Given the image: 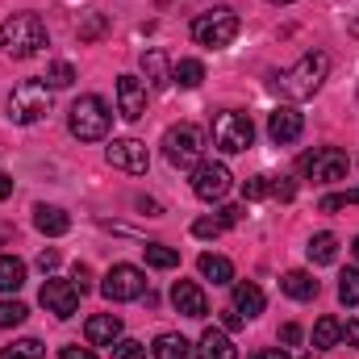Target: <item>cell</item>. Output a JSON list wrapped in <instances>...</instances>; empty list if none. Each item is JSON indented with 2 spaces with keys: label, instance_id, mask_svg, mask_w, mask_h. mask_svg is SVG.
<instances>
[{
  "label": "cell",
  "instance_id": "15",
  "mask_svg": "<svg viewBox=\"0 0 359 359\" xmlns=\"http://www.w3.org/2000/svg\"><path fill=\"white\" fill-rule=\"evenodd\" d=\"M172 305H176V313H184V318H205L209 313V301H205L201 284H192V280H176Z\"/></svg>",
  "mask_w": 359,
  "mask_h": 359
},
{
  "label": "cell",
  "instance_id": "49",
  "mask_svg": "<svg viewBox=\"0 0 359 359\" xmlns=\"http://www.w3.org/2000/svg\"><path fill=\"white\" fill-rule=\"evenodd\" d=\"M268 4H292V0H268Z\"/></svg>",
  "mask_w": 359,
  "mask_h": 359
},
{
  "label": "cell",
  "instance_id": "41",
  "mask_svg": "<svg viewBox=\"0 0 359 359\" xmlns=\"http://www.w3.org/2000/svg\"><path fill=\"white\" fill-rule=\"evenodd\" d=\"M292 192H297L292 180H276V184H271V196H280V201H292Z\"/></svg>",
  "mask_w": 359,
  "mask_h": 359
},
{
  "label": "cell",
  "instance_id": "34",
  "mask_svg": "<svg viewBox=\"0 0 359 359\" xmlns=\"http://www.w3.org/2000/svg\"><path fill=\"white\" fill-rule=\"evenodd\" d=\"M147 343H138V339H117L113 343V359H147Z\"/></svg>",
  "mask_w": 359,
  "mask_h": 359
},
{
  "label": "cell",
  "instance_id": "42",
  "mask_svg": "<svg viewBox=\"0 0 359 359\" xmlns=\"http://www.w3.org/2000/svg\"><path fill=\"white\" fill-rule=\"evenodd\" d=\"M59 359H96V351H88V347H63Z\"/></svg>",
  "mask_w": 359,
  "mask_h": 359
},
{
  "label": "cell",
  "instance_id": "32",
  "mask_svg": "<svg viewBox=\"0 0 359 359\" xmlns=\"http://www.w3.org/2000/svg\"><path fill=\"white\" fill-rule=\"evenodd\" d=\"M347 205H359V188L330 192V196H322V201H318V209H322V213H339V209H347Z\"/></svg>",
  "mask_w": 359,
  "mask_h": 359
},
{
  "label": "cell",
  "instance_id": "47",
  "mask_svg": "<svg viewBox=\"0 0 359 359\" xmlns=\"http://www.w3.org/2000/svg\"><path fill=\"white\" fill-rule=\"evenodd\" d=\"M4 196H13V176L0 172V201H4Z\"/></svg>",
  "mask_w": 359,
  "mask_h": 359
},
{
  "label": "cell",
  "instance_id": "11",
  "mask_svg": "<svg viewBox=\"0 0 359 359\" xmlns=\"http://www.w3.org/2000/svg\"><path fill=\"white\" fill-rule=\"evenodd\" d=\"M230 168L226 163H201V168H192V192L201 196V201H222L226 192H230Z\"/></svg>",
  "mask_w": 359,
  "mask_h": 359
},
{
  "label": "cell",
  "instance_id": "33",
  "mask_svg": "<svg viewBox=\"0 0 359 359\" xmlns=\"http://www.w3.org/2000/svg\"><path fill=\"white\" fill-rule=\"evenodd\" d=\"M25 305L21 301H0V330H13V326H21L25 322Z\"/></svg>",
  "mask_w": 359,
  "mask_h": 359
},
{
  "label": "cell",
  "instance_id": "23",
  "mask_svg": "<svg viewBox=\"0 0 359 359\" xmlns=\"http://www.w3.org/2000/svg\"><path fill=\"white\" fill-rule=\"evenodd\" d=\"M192 343L184 339V334H159L155 339V347H151V355L155 359H188L192 351H188Z\"/></svg>",
  "mask_w": 359,
  "mask_h": 359
},
{
  "label": "cell",
  "instance_id": "37",
  "mask_svg": "<svg viewBox=\"0 0 359 359\" xmlns=\"http://www.w3.org/2000/svg\"><path fill=\"white\" fill-rule=\"evenodd\" d=\"M243 196H247V201H264V196H271V180L268 176L247 180V184H243Z\"/></svg>",
  "mask_w": 359,
  "mask_h": 359
},
{
  "label": "cell",
  "instance_id": "26",
  "mask_svg": "<svg viewBox=\"0 0 359 359\" xmlns=\"http://www.w3.org/2000/svg\"><path fill=\"white\" fill-rule=\"evenodd\" d=\"M305 251H309V259H313V264H334V255H339V238L322 230V234H313V238H309V247H305Z\"/></svg>",
  "mask_w": 359,
  "mask_h": 359
},
{
  "label": "cell",
  "instance_id": "5",
  "mask_svg": "<svg viewBox=\"0 0 359 359\" xmlns=\"http://www.w3.org/2000/svg\"><path fill=\"white\" fill-rule=\"evenodd\" d=\"M192 38L201 42V46H209V50H222V46H230L234 38H238V13L234 8H209V13H201L196 21H192Z\"/></svg>",
  "mask_w": 359,
  "mask_h": 359
},
{
  "label": "cell",
  "instance_id": "48",
  "mask_svg": "<svg viewBox=\"0 0 359 359\" xmlns=\"http://www.w3.org/2000/svg\"><path fill=\"white\" fill-rule=\"evenodd\" d=\"M351 251H355V259H359V238H355V243H351Z\"/></svg>",
  "mask_w": 359,
  "mask_h": 359
},
{
  "label": "cell",
  "instance_id": "21",
  "mask_svg": "<svg viewBox=\"0 0 359 359\" xmlns=\"http://www.w3.org/2000/svg\"><path fill=\"white\" fill-rule=\"evenodd\" d=\"M280 288L292 297V301H313L318 297V280L309 271H284L280 276Z\"/></svg>",
  "mask_w": 359,
  "mask_h": 359
},
{
  "label": "cell",
  "instance_id": "35",
  "mask_svg": "<svg viewBox=\"0 0 359 359\" xmlns=\"http://www.w3.org/2000/svg\"><path fill=\"white\" fill-rule=\"evenodd\" d=\"M339 301H343V305H359V271H343V280H339Z\"/></svg>",
  "mask_w": 359,
  "mask_h": 359
},
{
  "label": "cell",
  "instance_id": "43",
  "mask_svg": "<svg viewBox=\"0 0 359 359\" xmlns=\"http://www.w3.org/2000/svg\"><path fill=\"white\" fill-rule=\"evenodd\" d=\"M72 284H76L80 292H88V288H92V271L84 268V264H80V268H76V280H72Z\"/></svg>",
  "mask_w": 359,
  "mask_h": 359
},
{
  "label": "cell",
  "instance_id": "10",
  "mask_svg": "<svg viewBox=\"0 0 359 359\" xmlns=\"http://www.w3.org/2000/svg\"><path fill=\"white\" fill-rule=\"evenodd\" d=\"M104 159H109L113 168L130 172V176H142V172L151 168V151H147V142H138V138H113L109 151H104Z\"/></svg>",
  "mask_w": 359,
  "mask_h": 359
},
{
  "label": "cell",
  "instance_id": "22",
  "mask_svg": "<svg viewBox=\"0 0 359 359\" xmlns=\"http://www.w3.org/2000/svg\"><path fill=\"white\" fill-rule=\"evenodd\" d=\"M196 268L205 280H213V284H230L234 280V264L226 259V255H213V251H205L201 259H196Z\"/></svg>",
  "mask_w": 359,
  "mask_h": 359
},
{
  "label": "cell",
  "instance_id": "50",
  "mask_svg": "<svg viewBox=\"0 0 359 359\" xmlns=\"http://www.w3.org/2000/svg\"><path fill=\"white\" fill-rule=\"evenodd\" d=\"M301 359H322V355H301Z\"/></svg>",
  "mask_w": 359,
  "mask_h": 359
},
{
  "label": "cell",
  "instance_id": "20",
  "mask_svg": "<svg viewBox=\"0 0 359 359\" xmlns=\"http://www.w3.org/2000/svg\"><path fill=\"white\" fill-rule=\"evenodd\" d=\"M234 309H238L243 318H259V313H264V288L251 284V280L234 284Z\"/></svg>",
  "mask_w": 359,
  "mask_h": 359
},
{
  "label": "cell",
  "instance_id": "7",
  "mask_svg": "<svg viewBox=\"0 0 359 359\" xmlns=\"http://www.w3.org/2000/svg\"><path fill=\"white\" fill-rule=\"evenodd\" d=\"M255 142V121L247 113H217L213 117V147L222 155H243Z\"/></svg>",
  "mask_w": 359,
  "mask_h": 359
},
{
  "label": "cell",
  "instance_id": "24",
  "mask_svg": "<svg viewBox=\"0 0 359 359\" xmlns=\"http://www.w3.org/2000/svg\"><path fill=\"white\" fill-rule=\"evenodd\" d=\"M172 84H180V88L205 84V63H201V59H180L176 67H172Z\"/></svg>",
  "mask_w": 359,
  "mask_h": 359
},
{
  "label": "cell",
  "instance_id": "38",
  "mask_svg": "<svg viewBox=\"0 0 359 359\" xmlns=\"http://www.w3.org/2000/svg\"><path fill=\"white\" fill-rule=\"evenodd\" d=\"M238 326H247V318L230 305V309H222V330H238Z\"/></svg>",
  "mask_w": 359,
  "mask_h": 359
},
{
  "label": "cell",
  "instance_id": "3",
  "mask_svg": "<svg viewBox=\"0 0 359 359\" xmlns=\"http://www.w3.org/2000/svg\"><path fill=\"white\" fill-rule=\"evenodd\" d=\"M67 126H72V134H76L80 142H100V138L109 134V126H113V109H109L96 92H88V96H80V100L72 104Z\"/></svg>",
  "mask_w": 359,
  "mask_h": 359
},
{
  "label": "cell",
  "instance_id": "29",
  "mask_svg": "<svg viewBox=\"0 0 359 359\" xmlns=\"http://www.w3.org/2000/svg\"><path fill=\"white\" fill-rule=\"evenodd\" d=\"M343 339V326L334 322V318H318V326H313V347H334Z\"/></svg>",
  "mask_w": 359,
  "mask_h": 359
},
{
  "label": "cell",
  "instance_id": "4",
  "mask_svg": "<svg viewBox=\"0 0 359 359\" xmlns=\"http://www.w3.org/2000/svg\"><path fill=\"white\" fill-rule=\"evenodd\" d=\"M50 113V88L42 80H21L17 88L8 92V117L17 126H34Z\"/></svg>",
  "mask_w": 359,
  "mask_h": 359
},
{
  "label": "cell",
  "instance_id": "19",
  "mask_svg": "<svg viewBox=\"0 0 359 359\" xmlns=\"http://www.w3.org/2000/svg\"><path fill=\"white\" fill-rule=\"evenodd\" d=\"M142 76H147L151 88H168V84H172V63H168V55H163V50H147V55H142Z\"/></svg>",
  "mask_w": 359,
  "mask_h": 359
},
{
  "label": "cell",
  "instance_id": "31",
  "mask_svg": "<svg viewBox=\"0 0 359 359\" xmlns=\"http://www.w3.org/2000/svg\"><path fill=\"white\" fill-rule=\"evenodd\" d=\"M42 80H46V88H72V80H76V67L59 59V63H50V67H46V76H42Z\"/></svg>",
  "mask_w": 359,
  "mask_h": 359
},
{
  "label": "cell",
  "instance_id": "2",
  "mask_svg": "<svg viewBox=\"0 0 359 359\" xmlns=\"http://www.w3.org/2000/svg\"><path fill=\"white\" fill-rule=\"evenodd\" d=\"M0 46L8 59H29L46 46V25L38 13H13L4 25H0Z\"/></svg>",
  "mask_w": 359,
  "mask_h": 359
},
{
  "label": "cell",
  "instance_id": "28",
  "mask_svg": "<svg viewBox=\"0 0 359 359\" xmlns=\"http://www.w3.org/2000/svg\"><path fill=\"white\" fill-rule=\"evenodd\" d=\"M142 251H147V264H151V268H159V271H168V268H176V264H180V251L163 247V243H151V247H142Z\"/></svg>",
  "mask_w": 359,
  "mask_h": 359
},
{
  "label": "cell",
  "instance_id": "36",
  "mask_svg": "<svg viewBox=\"0 0 359 359\" xmlns=\"http://www.w3.org/2000/svg\"><path fill=\"white\" fill-rule=\"evenodd\" d=\"M222 230H226L222 217H196V222H192V234H196V238H217Z\"/></svg>",
  "mask_w": 359,
  "mask_h": 359
},
{
  "label": "cell",
  "instance_id": "39",
  "mask_svg": "<svg viewBox=\"0 0 359 359\" xmlns=\"http://www.w3.org/2000/svg\"><path fill=\"white\" fill-rule=\"evenodd\" d=\"M217 217H222V222H226V226H238V222H243V217H247V209H243V205H226V209H222V213H217Z\"/></svg>",
  "mask_w": 359,
  "mask_h": 359
},
{
  "label": "cell",
  "instance_id": "1",
  "mask_svg": "<svg viewBox=\"0 0 359 359\" xmlns=\"http://www.w3.org/2000/svg\"><path fill=\"white\" fill-rule=\"evenodd\" d=\"M326 76H330V55H326V50H309V55H301L276 84H280V92H284L288 100H309L313 92L322 88Z\"/></svg>",
  "mask_w": 359,
  "mask_h": 359
},
{
  "label": "cell",
  "instance_id": "25",
  "mask_svg": "<svg viewBox=\"0 0 359 359\" xmlns=\"http://www.w3.org/2000/svg\"><path fill=\"white\" fill-rule=\"evenodd\" d=\"M25 284V264L17 255H0V292H17Z\"/></svg>",
  "mask_w": 359,
  "mask_h": 359
},
{
  "label": "cell",
  "instance_id": "17",
  "mask_svg": "<svg viewBox=\"0 0 359 359\" xmlns=\"http://www.w3.org/2000/svg\"><path fill=\"white\" fill-rule=\"evenodd\" d=\"M196 359H238V351H234V343L222 326H209L196 343Z\"/></svg>",
  "mask_w": 359,
  "mask_h": 359
},
{
  "label": "cell",
  "instance_id": "13",
  "mask_svg": "<svg viewBox=\"0 0 359 359\" xmlns=\"http://www.w3.org/2000/svg\"><path fill=\"white\" fill-rule=\"evenodd\" d=\"M117 113H121L126 121L147 117V84H142L138 76H121V80H117Z\"/></svg>",
  "mask_w": 359,
  "mask_h": 359
},
{
  "label": "cell",
  "instance_id": "30",
  "mask_svg": "<svg viewBox=\"0 0 359 359\" xmlns=\"http://www.w3.org/2000/svg\"><path fill=\"white\" fill-rule=\"evenodd\" d=\"M42 355H46V347L38 339H21V343H13V347L0 351V359H42Z\"/></svg>",
  "mask_w": 359,
  "mask_h": 359
},
{
  "label": "cell",
  "instance_id": "45",
  "mask_svg": "<svg viewBox=\"0 0 359 359\" xmlns=\"http://www.w3.org/2000/svg\"><path fill=\"white\" fill-rule=\"evenodd\" d=\"M251 359H288V351L284 347H264V351H255Z\"/></svg>",
  "mask_w": 359,
  "mask_h": 359
},
{
  "label": "cell",
  "instance_id": "27",
  "mask_svg": "<svg viewBox=\"0 0 359 359\" xmlns=\"http://www.w3.org/2000/svg\"><path fill=\"white\" fill-rule=\"evenodd\" d=\"M104 29H109L104 13H84V17H80V25H76L80 42H96V38H104Z\"/></svg>",
  "mask_w": 359,
  "mask_h": 359
},
{
  "label": "cell",
  "instance_id": "8",
  "mask_svg": "<svg viewBox=\"0 0 359 359\" xmlns=\"http://www.w3.org/2000/svg\"><path fill=\"white\" fill-rule=\"evenodd\" d=\"M301 172L313 180V184H339V180H347V172H351V159L339 147H322V151L301 155Z\"/></svg>",
  "mask_w": 359,
  "mask_h": 359
},
{
  "label": "cell",
  "instance_id": "12",
  "mask_svg": "<svg viewBox=\"0 0 359 359\" xmlns=\"http://www.w3.org/2000/svg\"><path fill=\"white\" fill-rule=\"evenodd\" d=\"M42 305H46V313H55V318H72V313L80 309V288H76L72 280H46V284H42Z\"/></svg>",
  "mask_w": 359,
  "mask_h": 359
},
{
  "label": "cell",
  "instance_id": "44",
  "mask_svg": "<svg viewBox=\"0 0 359 359\" xmlns=\"http://www.w3.org/2000/svg\"><path fill=\"white\" fill-rule=\"evenodd\" d=\"M38 268L55 271V268H59V251H42V255H38Z\"/></svg>",
  "mask_w": 359,
  "mask_h": 359
},
{
  "label": "cell",
  "instance_id": "9",
  "mask_svg": "<svg viewBox=\"0 0 359 359\" xmlns=\"http://www.w3.org/2000/svg\"><path fill=\"white\" fill-rule=\"evenodd\" d=\"M100 292H104L109 301H138V297L147 292V276L134 268V264H117V268H109Z\"/></svg>",
  "mask_w": 359,
  "mask_h": 359
},
{
  "label": "cell",
  "instance_id": "18",
  "mask_svg": "<svg viewBox=\"0 0 359 359\" xmlns=\"http://www.w3.org/2000/svg\"><path fill=\"white\" fill-rule=\"evenodd\" d=\"M34 226H38L46 238H59V234H67V230H72V217H67V209L38 205V209H34Z\"/></svg>",
  "mask_w": 359,
  "mask_h": 359
},
{
  "label": "cell",
  "instance_id": "6",
  "mask_svg": "<svg viewBox=\"0 0 359 359\" xmlns=\"http://www.w3.org/2000/svg\"><path fill=\"white\" fill-rule=\"evenodd\" d=\"M163 155H168L172 168H201V159H205V134L192 121L172 126L163 134Z\"/></svg>",
  "mask_w": 359,
  "mask_h": 359
},
{
  "label": "cell",
  "instance_id": "14",
  "mask_svg": "<svg viewBox=\"0 0 359 359\" xmlns=\"http://www.w3.org/2000/svg\"><path fill=\"white\" fill-rule=\"evenodd\" d=\"M301 130H305V117H301L292 104H280V109L268 117V138L276 142V147L297 142V138H301Z\"/></svg>",
  "mask_w": 359,
  "mask_h": 359
},
{
  "label": "cell",
  "instance_id": "46",
  "mask_svg": "<svg viewBox=\"0 0 359 359\" xmlns=\"http://www.w3.org/2000/svg\"><path fill=\"white\" fill-rule=\"evenodd\" d=\"M343 339H347L351 347H359V318H355V322H347V326H343Z\"/></svg>",
  "mask_w": 359,
  "mask_h": 359
},
{
  "label": "cell",
  "instance_id": "16",
  "mask_svg": "<svg viewBox=\"0 0 359 359\" xmlns=\"http://www.w3.org/2000/svg\"><path fill=\"white\" fill-rule=\"evenodd\" d=\"M84 339H88V347H113L121 339V318L117 313H96V318H88Z\"/></svg>",
  "mask_w": 359,
  "mask_h": 359
},
{
  "label": "cell",
  "instance_id": "40",
  "mask_svg": "<svg viewBox=\"0 0 359 359\" xmlns=\"http://www.w3.org/2000/svg\"><path fill=\"white\" fill-rule=\"evenodd\" d=\"M280 343H284V347H297V343H301V326H297V322L280 326Z\"/></svg>",
  "mask_w": 359,
  "mask_h": 359
}]
</instances>
